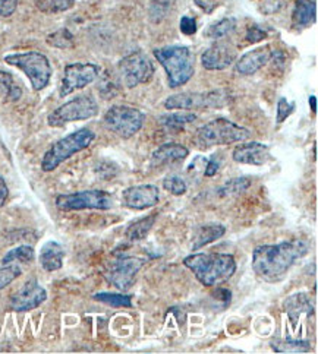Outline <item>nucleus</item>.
<instances>
[{
	"mask_svg": "<svg viewBox=\"0 0 318 354\" xmlns=\"http://www.w3.org/2000/svg\"><path fill=\"white\" fill-rule=\"evenodd\" d=\"M157 216H148L144 218H139L138 221L132 223L128 229H126V237L132 242H136V240H143L147 237V234L150 233V230L152 229V225H154Z\"/></svg>",
	"mask_w": 318,
	"mask_h": 354,
	"instance_id": "26",
	"label": "nucleus"
},
{
	"mask_svg": "<svg viewBox=\"0 0 318 354\" xmlns=\"http://www.w3.org/2000/svg\"><path fill=\"white\" fill-rule=\"evenodd\" d=\"M163 69L166 71L170 88L185 85L195 72V57L186 46L160 47L152 52Z\"/></svg>",
	"mask_w": 318,
	"mask_h": 354,
	"instance_id": "3",
	"label": "nucleus"
},
{
	"mask_svg": "<svg viewBox=\"0 0 318 354\" xmlns=\"http://www.w3.org/2000/svg\"><path fill=\"white\" fill-rule=\"evenodd\" d=\"M294 110H295V103H289V101L285 97H282L277 103L276 122L283 123L292 115V113H294Z\"/></svg>",
	"mask_w": 318,
	"mask_h": 354,
	"instance_id": "36",
	"label": "nucleus"
},
{
	"mask_svg": "<svg viewBox=\"0 0 318 354\" xmlns=\"http://www.w3.org/2000/svg\"><path fill=\"white\" fill-rule=\"evenodd\" d=\"M317 19V2L315 0H298L294 14H292V24L295 30H305L311 27Z\"/></svg>",
	"mask_w": 318,
	"mask_h": 354,
	"instance_id": "21",
	"label": "nucleus"
},
{
	"mask_svg": "<svg viewBox=\"0 0 318 354\" xmlns=\"http://www.w3.org/2000/svg\"><path fill=\"white\" fill-rule=\"evenodd\" d=\"M47 43L56 48H69L73 46V35L71 31L62 28L47 37Z\"/></svg>",
	"mask_w": 318,
	"mask_h": 354,
	"instance_id": "34",
	"label": "nucleus"
},
{
	"mask_svg": "<svg viewBox=\"0 0 318 354\" xmlns=\"http://www.w3.org/2000/svg\"><path fill=\"white\" fill-rule=\"evenodd\" d=\"M113 207L112 195L93 189V191H84L68 195H59L56 198V208L63 212L82 211V209H100L106 211Z\"/></svg>",
	"mask_w": 318,
	"mask_h": 354,
	"instance_id": "10",
	"label": "nucleus"
},
{
	"mask_svg": "<svg viewBox=\"0 0 318 354\" xmlns=\"http://www.w3.org/2000/svg\"><path fill=\"white\" fill-rule=\"evenodd\" d=\"M144 265L145 259L143 258L122 257L112 263L106 277L110 284L122 290V292H126V290H130L134 286L135 277L141 271Z\"/></svg>",
	"mask_w": 318,
	"mask_h": 354,
	"instance_id": "13",
	"label": "nucleus"
},
{
	"mask_svg": "<svg viewBox=\"0 0 318 354\" xmlns=\"http://www.w3.org/2000/svg\"><path fill=\"white\" fill-rule=\"evenodd\" d=\"M236 30V19L235 18H224L219 22L211 24L204 31V37L213 40H220L223 37L232 34Z\"/></svg>",
	"mask_w": 318,
	"mask_h": 354,
	"instance_id": "27",
	"label": "nucleus"
},
{
	"mask_svg": "<svg viewBox=\"0 0 318 354\" xmlns=\"http://www.w3.org/2000/svg\"><path fill=\"white\" fill-rule=\"evenodd\" d=\"M163 187L175 196L185 195L188 191V186H186L185 180L179 176H168L166 179L163 180Z\"/></svg>",
	"mask_w": 318,
	"mask_h": 354,
	"instance_id": "35",
	"label": "nucleus"
},
{
	"mask_svg": "<svg viewBox=\"0 0 318 354\" xmlns=\"http://www.w3.org/2000/svg\"><path fill=\"white\" fill-rule=\"evenodd\" d=\"M224 233H226V229H224V225L220 223H209V224L201 225V227H198L195 234H194L193 246H191V249L198 250L202 246L210 245V243L215 242V240H219L220 237L224 236Z\"/></svg>",
	"mask_w": 318,
	"mask_h": 354,
	"instance_id": "23",
	"label": "nucleus"
},
{
	"mask_svg": "<svg viewBox=\"0 0 318 354\" xmlns=\"http://www.w3.org/2000/svg\"><path fill=\"white\" fill-rule=\"evenodd\" d=\"M179 30L185 35H194L197 32V21L193 17H182Z\"/></svg>",
	"mask_w": 318,
	"mask_h": 354,
	"instance_id": "38",
	"label": "nucleus"
},
{
	"mask_svg": "<svg viewBox=\"0 0 318 354\" xmlns=\"http://www.w3.org/2000/svg\"><path fill=\"white\" fill-rule=\"evenodd\" d=\"M100 75V68L93 63H72L65 68L60 84V97H67L75 91L82 90L94 82Z\"/></svg>",
	"mask_w": 318,
	"mask_h": 354,
	"instance_id": "12",
	"label": "nucleus"
},
{
	"mask_svg": "<svg viewBox=\"0 0 318 354\" xmlns=\"http://www.w3.org/2000/svg\"><path fill=\"white\" fill-rule=\"evenodd\" d=\"M122 202L126 208L147 209L156 207L160 202V191L156 185H138L125 189Z\"/></svg>",
	"mask_w": 318,
	"mask_h": 354,
	"instance_id": "15",
	"label": "nucleus"
},
{
	"mask_svg": "<svg viewBox=\"0 0 318 354\" xmlns=\"http://www.w3.org/2000/svg\"><path fill=\"white\" fill-rule=\"evenodd\" d=\"M98 106L91 95H80L69 100L68 103L58 107L47 118L48 126L53 128H62L71 122L87 120L97 116Z\"/></svg>",
	"mask_w": 318,
	"mask_h": 354,
	"instance_id": "8",
	"label": "nucleus"
},
{
	"mask_svg": "<svg viewBox=\"0 0 318 354\" xmlns=\"http://www.w3.org/2000/svg\"><path fill=\"white\" fill-rule=\"evenodd\" d=\"M227 104V93L214 90L207 93H182L164 100L168 110H194V109H220Z\"/></svg>",
	"mask_w": 318,
	"mask_h": 354,
	"instance_id": "9",
	"label": "nucleus"
},
{
	"mask_svg": "<svg viewBox=\"0 0 318 354\" xmlns=\"http://www.w3.org/2000/svg\"><path fill=\"white\" fill-rule=\"evenodd\" d=\"M283 309L289 316L292 326H297L302 315L312 316L314 313L311 299L307 293H295L289 296L283 303Z\"/></svg>",
	"mask_w": 318,
	"mask_h": 354,
	"instance_id": "19",
	"label": "nucleus"
},
{
	"mask_svg": "<svg viewBox=\"0 0 318 354\" xmlns=\"http://www.w3.org/2000/svg\"><path fill=\"white\" fill-rule=\"evenodd\" d=\"M5 62L27 75L34 91L44 90L52 78V65H50L47 56L40 52L9 55L5 57Z\"/></svg>",
	"mask_w": 318,
	"mask_h": 354,
	"instance_id": "6",
	"label": "nucleus"
},
{
	"mask_svg": "<svg viewBox=\"0 0 318 354\" xmlns=\"http://www.w3.org/2000/svg\"><path fill=\"white\" fill-rule=\"evenodd\" d=\"M94 300L105 303V305L113 308H131L132 306V296L131 295H122V293H97L94 295Z\"/></svg>",
	"mask_w": 318,
	"mask_h": 354,
	"instance_id": "31",
	"label": "nucleus"
},
{
	"mask_svg": "<svg viewBox=\"0 0 318 354\" xmlns=\"http://www.w3.org/2000/svg\"><path fill=\"white\" fill-rule=\"evenodd\" d=\"M75 0H35V6L43 14H59L73 8Z\"/></svg>",
	"mask_w": 318,
	"mask_h": 354,
	"instance_id": "32",
	"label": "nucleus"
},
{
	"mask_svg": "<svg viewBox=\"0 0 318 354\" xmlns=\"http://www.w3.org/2000/svg\"><path fill=\"white\" fill-rule=\"evenodd\" d=\"M18 8V0H0V17L9 18L15 14Z\"/></svg>",
	"mask_w": 318,
	"mask_h": 354,
	"instance_id": "39",
	"label": "nucleus"
},
{
	"mask_svg": "<svg viewBox=\"0 0 318 354\" xmlns=\"http://www.w3.org/2000/svg\"><path fill=\"white\" fill-rule=\"evenodd\" d=\"M195 5L204 10L206 14H213V12L222 5V0H194Z\"/></svg>",
	"mask_w": 318,
	"mask_h": 354,
	"instance_id": "40",
	"label": "nucleus"
},
{
	"mask_svg": "<svg viewBox=\"0 0 318 354\" xmlns=\"http://www.w3.org/2000/svg\"><path fill=\"white\" fill-rule=\"evenodd\" d=\"M65 250L58 242H47L40 250V263L47 272L58 271L63 267Z\"/></svg>",
	"mask_w": 318,
	"mask_h": 354,
	"instance_id": "22",
	"label": "nucleus"
},
{
	"mask_svg": "<svg viewBox=\"0 0 318 354\" xmlns=\"http://www.w3.org/2000/svg\"><path fill=\"white\" fill-rule=\"evenodd\" d=\"M21 274L22 270L19 263H3V267H0V290L8 287L12 281H15Z\"/></svg>",
	"mask_w": 318,
	"mask_h": 354,
	"instance_id": "33",
	"label": "nucleus"
},
{
	"mask_svg": "<svg viewBox=\"0 0 318 354\" xmlns=\"http://www.w3.org/2000/svg\"><path fill=\"white\" fill-rule=\"evenodd\" d=\"M144 120V113L130 106H112L103 118L106 128L123 139H130L141 131Z\"/></svg>",
	"mask_w": 318,
	"mask_h": 354,
	"instance_id": "7",
	"label": "nucleus"
},
{
	"mask_svg": "<svg viewBox=\"0 0 318 354\" xmlns=\"http://www.w3.org/2000/svg\"><path fill=\"white\" fill-rule=\"evenodd\" d=\"M0 97L10 103H15L22 97V90L15 84L14 77L5 71H0Z\"/></svg>",
	"mask_w": 318,
	"mask_h": 354,
	"instance_id": "25",
	"label": "nucleus"
},
{
	"mask_svg": "<svg viewBox=\"0 0 318 354\" xmlns=\"http://www.w3.org/2000/svg\"><path fill=\"white\" fill-rule=\"evenodd\" d=\"M195 120H197L195 113H189L184 110L177 113H170V115H163L159 118V123L168 131H181L185 124H189Z\"/></svg>",
	"mask_w": 318,
	"mask_h": 354,
	"instance_id": "24",
	"label": "nucleus"
},
{
	"mask_svg": "<svg viewBox=\"0 0 318 354\" xmlns=\"http://www.w3.org/2000/svg\"><path fill=\"white\" fill-rule=\"evenodd\" d=\"M184 265L206 287L223 284L236 272V261L227 254H193L184 259Z\"/></svg>",
	"mask_w": 318,
	"mask_h": 354,
	"instance_id": "2",
	"label": "nucleus"
},
{
	"mask_svg": "<svg viewBox=\"0 0 318 354\" xmlns=\"http://www.w3.org/2000/svg\"><path fill=\"white\" fill-rule=\"evenodd\" d=\"M121 78L128 88L147 84L154 75V65L144 52H134L118 63Z\"/></svg>",
	"mask_w": 318,
	"mask_h": 354,
	"instance_id": "11",
	"label": "nucleus"
},
{
	"mask_svg": "<svg viewBox=\"0 0 318 354\" xmlns=\"http://www.w3.org/2000/svg\"><path fill=\"white\" fill-rule=\"evenodd\" d=\"M46 300V288L38 284L37 280H30L10 297V309L19 313L30 312L38 306H42Z\"/></svg>",
	"mask_w": 318,
	"mask_h": 354,
	"instance_id": "14",
	"label": "nucleus"
},
{
	"mask_svg": "<svg viewBox=\"0 0 318 354\" xmlns=\"http://www.w3.org/2000/svg\"><path fill=\"white\" fill-rule=\"evenodd\" d=\"M308 254V245L302 240H289L277 245H263L252 254V270L267 283H277Z\"/></svg>",
	"mask_w": 318,
	"mask_h": 354,
	"instance_id": "1",
	"label": "nucleus"
},
{
	"mask_svg": "<svg viewBox=\"0 0 318 354\" xmlns=\"http://www.w3.org/2000/svg\"><path fill=\"white\" fill-rule=\"evenodd\" d=\"M251 138V131L244 126H239L235 122L226 118H218L197 131L195 144L201 149H207L215 145H229L235 142H242Z\"/></svg>",
	"mask_w": 318,
	"mask_h": 354,
	"instance_id": "4",
	"label": "nucleus"
},
{
	"mask_svg": "<svg viewBox=\"0 0 318 354\" xmlns=\"http://www.w3.org/2000/svg\"><path fill=\"white\" fill-rule=\"evenodd\" d=\"M272 347L276 353H307L311 344L305 339H273Z\"/></svg>",
	"mask_w": 318,
	"mask_h": 354,
	"instance_id": "28",
	"label": "nucleus"
},
{
	"mask_svg": "<svg viewBox=\"0 0 318 354\" xmlns=\"http://www.w3.org/2000/svg\"><path fill=\"white\" fill-rule=\"evenodd\" d=\"M310 107H311L312 113H317V97L315 95L310 97Z\"/></svg>",
	"mask_w": 318,
	"mask_h": 354,
	"instance_id": "43",
	"label": "nucleus"
},
{
	"mask_svg": "<svg viewBox=\"0 0 318 354\" xmlns=\"http://www.w3.org/2000/svg\"><path fill=\"white\" fill-rule=\"evenodd\" d=\"M188 154H189V151L186 147H184L181 144L169 142V144H164V145L159 147L154 153H152L151 164L154 167L166 166V164L185 160L188 157Z\"/></svg>",
	"mask_w": 318,
	"mask_h": 354,
	"instance_id": "20",
	"label": "nucleus"
},
{
	"mask_svg": "<svg viewBox=\"0 0 318 354\" xmlns=\"http://www.w3.org/2000/svg\"><path fill=\"white\" fill-rule=\"evenodd\" d=\"M232 157L236 162L249 164V166H264L272 158L269 147L257 141L240 144L235 148Z\"/></svg>",
	"mask_w": 318,
	"mask_h": 354,
	"instance_id": "18",
	"label": "nucleus"
},
{
	"mask_svg": "<svg viewBox=\"0 0 318 354\" xmlns=\"http://www.w3.org/2000/svg\"><path fill=\"white\" fill-rule=\"evenodd\" d=\"M267 37H269V32H267V30L263 28L261 25H258V24H254L248 28L245 39L249 44H257V43L265 40Z\"/></svg>",
	"mask_w": 318,
	"mask_h": 354,
	"instance_id": "37",
	"label": "nucleus"
},
{
	"mask_svg": "<svg viewBox=\"0 0 318 354\" xmlns=\"http://www.w3.org/2000/svg\"><path fill=\"white\" fill-rule=\"evenodd\" d=\"M8 198H9V189H8V185H6V182H5L3 177L0 176V208H2V207L6 204Z\"/></svg>",
	"mask_w": 318,
	"mask_h": 354,
	"instance_id": "42",
	"label": "nucleus"
},
{
	"mask_svg": "<svg viewBox=\"0 0 318 354\" xmlns=\"http://www.w3.org/2000/svg\"><path fill=\"white\" fill-rule=\"evenodd\" d=\"M94 139L96 133L88 128H81L69 133L68 136L59 139V141H56L46 151V154L42 160L43 171L48 173L56 170L60 164H63L75 154H78L85 148L90 147Z\"/></svg>",
	"mask_w": 318,
	"mask_h": 354,
	"instance_id": "5",
	"label": "nucleus"
},
{
	"mask_svg": "<svg viewBox=\"0 0 318 354\" xmlns=\"http://www.w3.org/2000/svg\"><path fill=\"white\" fill-rule=\"evenodd\" d=\"M273 57V48L272 46H264V47H257L251 50V52L245 53L244 56H240L236 60L235 69L240 75H254L258 72L261 68H264L267 63H269Z\"/></svg>",
	"mask_w": 318,
	"mask_h": 354,
	"instance_id": "17",
	"label": "nucleus"
},
{
	"mask_svg": "<svg viewBox=\"0 0 318 354\" xmlns=\"http://www.w3.org/2000/svg\"><path fill=\"white\" fill-rule=\"evenodd\" d=\"M236 48L224 41H219L209 47L201 56V63L207 71H223L236 60Z\"/></svg>",
	"mask_w": 318,
	"mask_h": 354,
	"instance_id": "16",
	"label": "nucleus"
},
{
	"mask_svg": "<svg viewBox=\"0 0 318 354\" xmlns=\"http://www.w3.org/2000/svg\"><path fill=\"white\" fill-rule=\"evenodd\" d=\"M34 257H35L34 249L28 245H22L9 250L3 257L2 263H30L34 261Z\"/></svg>",
	"mask_w": 318,
	"mask_h": 354,
	"instance_id": "30",
	"label": "nucleus"
},
{
	"mask_svg": "<svg viewBox=\"0 0 318 354\" xmlns=\"http://www.w3.org/2000/svg\"><path fill=\"white\" fill-rule=\"evenodd\" d=\"M206 170H204V174L207 177H213L215 173H218L220 170V166H222V160L218 157V156H213L210 160L206 161Z\"/></svg>",
	"mask_w": 318,
	"mask_h": 354,
	"instance_id": "41",
	"label": "nucleus"
},
{
	"mask_svg": "<svg viewBox=\"0 0 318 354\" xmlns=\"http://www.w3.org/2000/svg\"><path fill=\"white\" fill-rule=\"evenodd\" d=\"M249 186H251V180L248 179V177H244V176L233 177V179L227 180L224 185L220 186L218 194L222 198L235 196V195H239V194H244Z\"/></svg>",
	"mask_w": 318,
	"mask_h": 354,
	"instance_id": "29",
	"label": "nucleus"
}]
</instances>
